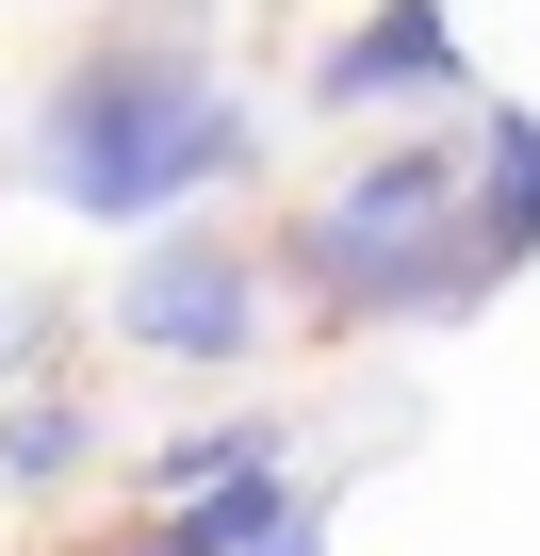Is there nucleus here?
Masks as SVG:
<instances>
[{
	"mask_svg": "<svg viewBox=\"0 0 540 556\" xmlns=\"http://www.w3.org/2000/svg\"><path fill=\"white\" fill-rule=\"evenodd\" d=\"M115 328H131L148 361H246V344H262V278H246L229 245H148V262L115 278Z\"/></svg>",
	"mask_w": 540,
	"mask_h": 556,
	"instance_id": "7ed1b4c3",
	"label": "nucleus"
},
{
	"mask_svg": "<svg viewBox=\"0 0 540 556\" xmlns=\"http://www.w3.org/2000/svg\"><path fill=\"white\" fill-rule=\"evenodd\" d=\"M312 99H328V115H377V99H459V17H442V0H377L344 50H312Z\"/></svg>",
	"mask_w": 540,
	"mask_h": 556,
	"instance_id": "20e7f679",
	"label": "nucleus"
},
{
	"mask_svg": "<svg viewBox=\"0 0 540 556\" xmlns=\"http://www.w3.org/2000/svg\"><path fill=\"white\" fill-rule=\"evenodd\" d=\"M34 164H50V197H66V213H180L197 180H229V164H246V115H229L180 50H99L83 83H50Z\"/></svg>",
	"mask_w": 540,
	"mask_h": 556,
	"instance_id": "f257e3e1",
	"label": "nucleus"
},
{
	"mask_svg": "<svg viewBox=\"0 0 540 556\" xmlns=\"http://www.w3.org/2000/svg\"><path fill=\"white\" fill-rule=\"evenodd\" d=\"M475 245H491V278L540 245V115H524V99L475 115Z\"/></svg>",
	"mask_w": 540,
	"mask_h": 556,
	"instance_id": "39448f33",
	"label": "nucleus"
},
{
	"mask_svg": "<svg viewBox=\"0 0 540 556\" xmlns=\"http://www.w3.org/2000/svg\"><path fill=\"white\" fill-rule=\"evenodd\" d=\"M296 278H312L328 312H377V328L475 312V295H491V245H475V180H459V148H377V164L296 229Z\"/></svg>",
	"mask_w": 540,
	"mask_h": 556,
	"instance_id": "f03ea898",
	"label": "nucleus"
},
{
	"mask_svg": "<svg viewBox=\"0 0 540 556\" xmlns=\"http://www.w3.org/2000/svg\"><path fill=\"white\" fill-rule=\"evenodd\" d=\"M246 556H312V523H262V540H246Z\"/></svg>",
	"mask_w": 540,
	"mask_h": 556,
	"instance_id": "6e6552de",
	"label": "nucleus"
},
{
	"mask_svg": "<svg viewBox=\"0 0 540 556\" xmlns=\"http://www.w3.org/2000/svg\"><path fill=\"white\" fill-rule=\"evenodd\" d=\"M83 442H99L83 409H17V426H0V475H17V491H50V475H66Z\"/></svg>",
	"mask_w": 540,
	"mask_h": 556,
	"instance_id": "0eeeda50",
	"label": "nucleus"
},
{
	"mask_svg": "<svg viewBox=\"0 0 540 556\" xmlns=\"http://www.w3.org/2000/svg\"><path fill=\"white\" fill-rule=\"evenodd\" d=\"M262 523H296V491L262 475V458H229L213 491H180V540H164V556H246Z\"/></svg>",
	"mask_w": 540,
	"mask_h": 556,
	"instance_id": "423d86ee",
	"label": "nucleus"
}]
</instances>
